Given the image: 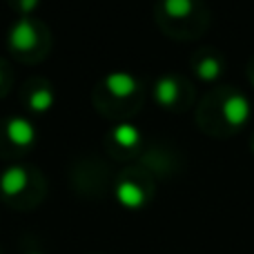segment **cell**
<instances>
[{"instance_id":"1","label":"cell","mask_w":254,"mask_h":254,"mask_svg":"<svg viewBox=\"0 0 254 254\" xmlns=\"http://www.w3.org/2000/svg\"><path fill=\"white\" fill-rule=\"evenodd\" d=\"M223 116L230 125H243L248 121V116H250V103H248V98L241 96V94L230 96L223 105Z\"/></svg>"},{"instance_id":"9","label":"cell","mask_w":254,"mask_h":254,"mask_svg":"<svg viewBox=\"0 0 254 254\" xmlns=\"http://www.w3.org/2000/svg\"><path fill=\"white\" fill-rule=\"evenodd\" d=\"M196 74L201 76L203 80H214L216 76L221 74V63L216 61V58H212V56L203 58V61L198 63V67H196Z\"/></svg>"},{"instance_id":"8","label":"cell","mask_w":254,"mask_h":254,"mask_svg":"<svg viewBox=\"0 0 254 254\" xmlns=\"http://www.w3.org/2000/svg\"><path fill=\"white\" fill-rule=\"evenodd\" d=\"M138 138H140V134L134 125L125 123V125H119L114 129V140L119 145H123V147H134V145L138 143Z\"/></svg>"},{"instance_id":"5","label":"cell","mask_w":254,"mask_h":254,"mask_svg":"<svg viewBox=\"0 0 254 254\" xmlns=\"http://www.w3.org/2000/svg\"><path fill=\"white\" fill-rule=\"evenodd\" d=\"M25 183H27V174L22 167H11V170H7L2 174V179H0V185H2V190L7 194H18L25 188Z\"/></svg>"},{"instance_id":"12","label":"cell","mask_w":254,"mask_h":254,"mask_svg":"<svg viewBox=\"0 0 254 254\" xmlns=\"http://www.w3.org/2000/svg\"><path fill=\"white\" fill-rule=\"evenodd\" d=\"M36 2H38V0H25V9H31Z\"/></svg>"},{"instance_id":"6","label":"cell","mask_w":254,"mask_h":254,"mask_svg":"<svg viewBox=\"0 0 254 254\" xmlns=\"http://www.w3.org/2000/svg\"><path fill=\"white\" fill-rule=\"evenodd\" d=\"M116 194H119V201L123 203L125 207H138V205H143V201H145V194L140 192V188H136L129 181H123V183L119 185V190H116Z\"/></svg>"},{"instance_id":"2","label":"cell","mask_w":254,"mask_h":254,"mask_svg":"<svg viewBox=\"0 0 254 254\" xmlns=\"http://www.w3.org/2000/svg\"><path fill=\"white\" fill-rule=\"evenodd\" d=\"M9 43H11V47H16V49H29V47H34V43H36V29H34V25H31L29 20H18L16 25H13V29H11V34H9Z\"/></svg>"},{"instance_id":"7","label":"cell","mask_w":254,"mask_h":254,"mask_svg":"<svg viewBox=\"0 0 254 254\" xmlns=\"http://www.w3.org/2000/svg\"><path fill=\"white\" fill-rule=\"evenodd\" d=\"M176 96H179V85H176L174 78L165 76L156 83V101L161 105H172L176 101Z\"/></svg>"},{"instance_id":"4","label":"cell","mask_w":254,"mask_h":254,"mask_svg":"<svg viewBox=\"0 0 254 254\" xmlns=\"http://www.w3.org/2000/svg\"><path fill=\"white\" fill-rule=\"evenodd\" d=\"M105 85H107V89H110V92L114 94L116 98L129 96V94H134V89H136L134 76L125 74V71H116V74H110V76L105 78Z\"/></svg>"},{"instance_id":"3","label":"cell","mask_w":254,"mask_h":254,"mask_svg":"<svg viewBox=\"0 0 254 254\" xmlns=\"http://www.w3.org/2000/svg\"><path fill=\"white\" fill-rule=\"evenodd\" d=\"M7 134H9V138L13 140L16 145H31L34 143V138H36V129H34V125L29 123L27 119H11L9 121V125H7Z\"/></svg>"},{"instance_id":"10","label":"cell","mask_w":254,"mask_h":254,"mask_svg":"<svg viewBox=\"0 0 254 254\" xmlns=\"http://www.w3.org/2000/svg\"><path fill=\"white\" fill-rule=\"evenodd\" d=\"M52 103H54V94L49 92V89H38V92L31 96L29 105H31V110H36V112H45L52 107Z\"/></svg>"},{"instance_id":"11","label":"cell","mask_w":254,"mask_h":254,"mask_svg":"<svg viewBox=\"0 0 254 254\" xmlns=\"http://www.w3.org/2000/svg\"><path fill=\"white\" fill-rule=\"evenodd\" d=\"M165 11L170 16H188L192 11V0H165Z\"/></svg>"}]
</instances>
